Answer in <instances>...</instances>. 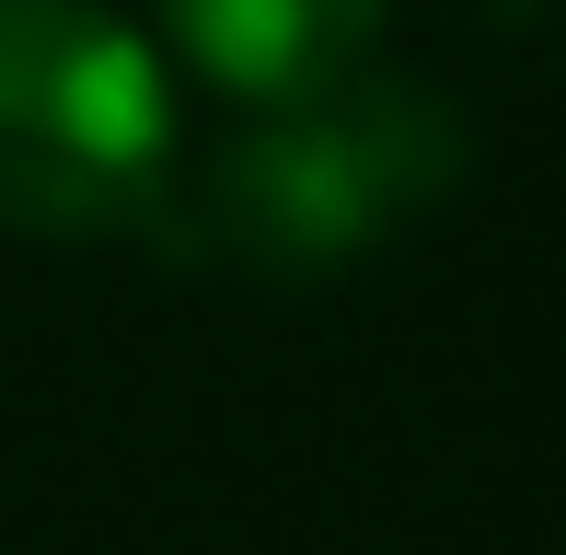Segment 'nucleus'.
Masks as SVG:
<instances>
[{
  "mask_svg": "<svg viewBox=\"0 0 566 555\" xmlns=\"http://www.w3.org/2000/svg\"><path fill=\"white\" fill-rule=\"evenodd\" d=\"M462 174V116L440 82L405 70H336L313 93H277L209 150L186 197H174L163 243L186 266H231L254 290H301V278L370 255L417 209H440Z\"/></svg>",
  "mask_w": 566,
  "mask_h": 555,
  "instance_id": "f257e3e1",
  "label": "nucleus"
},
{
  "mask_svg": "<svg viewBox=\"0 0 566 555\" xmlns=\"http://www.w3.org/2000/svg\"><path fill=\"white\" fill-rule=\"evenodd\" d=\"M174 82L105 0H0V232L93 243L163 220Z\"/></svg>",
  "mask_w": 566,
  "mask_h": 555,
  "instance_id": "f03ea898",
  "label": "nucleus"
},
{
  "mask_svg": "<svg viewBox=\"0 0 566 555\" xmlns=\"http://www.w3.org/2000/svg\"><path fill=\"white\" fill-rule=\"evenodd\" d=\"M150 12H163V35L186 46L220 93H243V105L336 82L381 35V0H150Z\"/></svg>",
  "mask_w": 566,
  "mask_h": 555,
  "instance_id": "7ed1b4c3",
  "label": "nucleus"
}]
</instances>
